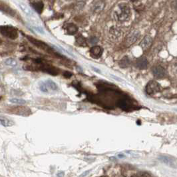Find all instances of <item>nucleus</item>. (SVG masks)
<instances>
[{
    "label": "nucleus",
    "instance_id": "obj_1",
    "mask_svg": "<svg viewBox=\"0 0 177 177\" xmlns=\"http://www.w3.org/2000/svg\"><path fill=\"white\" fill-rule=\"evenodd\" d=\"M130 10L128 5L125 3L119 4L115 10L117 19L120 22H125L130 17Z\"/></svg>",
    "mask_w": 177,
    "mask_h": 177
},
{
    "label": "nucleus",
    "instance_id": "obj_2",
    "mask_svg": "<svg viewBox=\"0 0 177 177\" xmlns=\"http://www.w3.org/2000/svg\"><path fill=\"white\" fill-rule=\"evenodd\" d=\"M1 33L6 37L11 40H15L18 37V32L14 27L11 25H2L1 26Z\"/></svg>",
    "mask_w": 177,
    "mask_h": 177
},
{
    "label": "nucleus",
    "instance_id": "obj_3",
    "mask_svg": "<svg viewBox=\"0 0 177 177\" xmlns=\"http://www.w3.org/2000/svg\"><path fill=\"white\" fill-rule=\"evenodd\" d=\"M160 89H161V87L158 83L155 81H151L147 84L145 90L148 95H152L157 93L160 91Z\"/></svg>",
    "mask_w": 177,
    "mask_h": 177
},
{
    "label": "nucleus",
    "instance_id": "obj_4",
    "mask_svg": "<svg viewBox=\"0 0 177 177\" xmlns=\"http://www.w3.org/2000/svg\"><path fill=\"white\" fill-rule=\"evenodd\" d=\"M159 160L162 162H164L165 165H167V166L172 168H176L177 165L176 160L174 159L173 157H170L168 155H161L159 157Z\"/></svg>",
    "mask_w": 177,
    "mask_h": 177
},
{
    "label": "nucleus",
    "instance_id": "obj_5",
    "mask_svg": "<svg viewBox=\"0 0 177 177\" xmlns=\"http://www.w3.org/2000/svg\"><path fill=\"white\" fill-rule=\"evenodd\" d=\"M27 38H28V40L30 41L32 43H33L34 45L37 46V47L41 48V49L47 51H50V47L47 44H45V43H43V41L36 40V39L31 37L29 36H27Z\"/></svg>",
    "mask_w": 177,
    "mask_h": 177
},
{
    "label": "nucleus",
    "instance_id": "obj_6",
    "mask_svg": "<svg viewBox=\"0 0 177 177\" xmlns=\"http://www.w3.org/2000/svg\"><path fill=\"white\" fill-rule=\"evenodd\" d=\"M153 75L155 76L156 78H163L166 75V71L164 68L161 66H156L155 67L153 68Z\"/></svg>",
    "mask_w": 177,
    "mask_h": 177
},
{
    "label": "nucleus",
    "instance_id": "obj_7",
    "mask_svg": "<svg viewBox=\"0 0 177 177\" xmlns=\"http://www.w3.org/2000/svg\"><path fill=\"white\" fill-rule=\"evenodd\" d=\"M140 36V32L137 30L132 31L130 33L128 34L127 37H126V42L128 44H133L136 42L138 40V39L139 38Z\"/></svg>",
    "mask_w": 177,
    "mask_h": 177
},
{
    "label": "nucleus",
    "instance_id": "obj_8",
    "mask_svg": "<svg viewBox=\"0 0 177 177\" xmlns=\"http://www.w3.org/2000/svg\"><path fill=\"white\" fill-rule=\"evenodd\" d=\"M152 42H153V40H152L151 37L150 35H146L142 40L140 46H141L142 50H146L151 47Z\"/></svg>",
    "mask_w": 177,
    "mask_h": 177
},
{
    "label": "nucleus",
    "instance_id": "obj_9",
    "mask_svg": "<svg viewBox=\"0 0 177 177\" xmlns=\"http://www.w3.org/2000/svg\"><path fill=\"white\" fill-rule=\"evenodd\" d=\"M136 65L137 67L140 69H146L149 65V61L146 57H141L137 59Z\"/></svg>",
    "mask_w": 177,
    "mask_h": 177
},
{
    "label": "nucleus",
    "instance_id": "obj_10",
    "mask_svg": "<svg viewBox=\"0 0 177 177\" xmlns=\"http://www.w3.org/2000/svg\"><path fill=\"white\" fill-rule=\"evenodd\" d=\"M103 52V49L99 46H94L90 49V53L91 56L95 57V58H99L102 56Z\"/></svg>",
    "mask_w": 177,
    "mask_h": 177
},
{
    "label": "nucleus",
    "instance_id": "obj_11",
    "mask_svg": "<svg viewBox=\"0 0 177 177\" xmlns=\"http://www.w3.org/2000/svg\"><path fill=\"white\" fill-rule=\"evenodd\" d=\"M31 6L38 13L42 12L43 9V3L41 1H30Z\"/></svg>",
    "mask_w": 177,
    "mask_h": 177
},
{
    "label": "nucleus",
    "instance_id": "obj_12",
    "mask_svg": "<svg viewBox=\"0 0 177 177\" xmlns=\"http://www.w3.org/2000/svg\"><path fill=\"white\" fill-rule=\"evenodd\" d=\"M65 30L69 35H74L77 32L78 28L75 24H68L65 26Z\"/></svg>",
    "mask_w": 177,
    "mask_h": 177
},
{
    "label": "nucleus",
    "instance_id": "obj_13",
    "mask_svg": "<svg viewBox=\"0 0 177 177\" xmlns=\"http://www.w3.org/2000/svg\"><path fill=\"white\" fill-rule=\"evenodd\" d=\"M105 6V3L103 1H96L95 4H93V10L96 13H99L104 9Z\"/></svg>",
    "mask_w": 177,
    "mask_h": 177
},
{
    "label": "nucleus",
    "instance_id": "obj_14",
    "mask_svg": "<svg viewBox=\"0 0 177 177\" xmlns=\"http://www.w3.org/2000/svg\"><path fill=\"white\" fill-rule=\"evenodd\" d=\"M19 5L20 8L22 9V11H24L25 14H27L28 15H31L33 14V12H32L30 8H29V7L27 5V4H25V3H24V2H19Z\"/></svg>",
    "mask_w": 177,
    "mask_h": 177
},
{
    "label": "nucleus",
    "instance_id": "obj_15",
    "mask_svg": "<svg viewBox=\"0 0 177 177\" xmlns=\"http://www.w3.org/2000/svg\"><path fill=\"white\" fill-rule=\"evenodd\" d=\"M45 83H46V84H47V85L48 87V88H49V91H57V90H58V87H57V84L53 81H52V80H51V79L46 80Z\"/></svg>",
    "mask_w": 177,
    "mask_h": 177
},
{
    "label": "nucleus",
    "instance_id": "obj_16",
    "mask_svg": "<svg viewBox=\"0 0 177 177\" xmlns=\"http://www.w3.org/2000/svg\"><path fill=\"white\" fill-rule=\"evenodd\" d=\"M0 121H1V125H3V126H11L13 125V122L12 121H11L10 119H9L6 117L1 116V118H0Z\"/></svg>",
    "mask_w": 177,
    "mask_h": 177
},
{
    "label": "nucleus",
    "instance_id": "obj_17",
    "mask_svg": "<svg viewBox=\"0 0 177 177\" xmlns=\"http://www.w3.org/2000/svg\"><path fill=\"white\" fill-rule=\"evenodd\" d=\"M130 61L127 57H123L119 62V65L122 68H126L130 65Z\"/></svg>",
    "mask_w": 177,
    "mask_h": 177
},
{
    "label": "nucleus",
    "instance_id": "obj_18",
    "mask_svg": "<svg viewBox=\"0 0 177 177\" xmlns=\"http://www.w3.org/2000/svg\"><path fill=\"white\" fill-rule=\"evenodd\" d=\"M4 63H5V65L10 67H15L17 65V61L12 58H9L8 59H6L5 62H4Z\"/></svg>",
    "mask_w": 177,
    "mask_h": 177
},
{
    "label": "nucleus",
    "instance_id": "obj_19",
    "mask_svg": "<svg viewBox=\"0 0 177 177\" xmlns=\"http://www.w3.org/2000/svg\"><path fill=\"white\" fill-rule=\"evenodd\" d=\"M10 102L12 103H15V104H19V105H24L26 103L24 99H18V98H13L10 99Z\"/></svg>",
    "mask_w": 177,
    "mask_h": 177
},
{
    "label": "nucleus",
    "instance_id": "obj_20",
    "mask_svg": "<svg viewBox=\"0 0 177 177\" xmlns=\"http://www.w3.org/2000/svg\"><path fill=\"white\" fill-rule=\"evenodd\" d=\"M40 89L41 91L43 92V93H49V89L48 88L45 81H43L40 84Z\"/></svg>",
    "mask_w": 177,
    "mask_h": 177
},
{
    "label": "nucleus",
    "instance_id": "obj_21",
    "mask_svg": "<svg viewBox=\"0 0 177 177\" xmlns=\"http://www.w3.org/2000/svg\"><path fill=\"white\" fill-rule=\"evenodd\" d=\"M76 41H77L78 44L81 46H86V40L83 36H78L76 38Z\"/></svg>",
    "mask_w": 177,
    "mask_h": 177
},
{
    "label": "nucleus",
    "instance_id": "obj_22",
    "mask_svg": "<svg viewBox=\"0 0 177 177\" xmlns=\"http://www.w3.org/2000/svg\"><path fill=\"white\" fill-rule=\"evenodd\" d=\"M136 177H151L150 174L149 173V172H144V171H141L137 172L136 174V175H135Z\"/></svg>",
    "mask_w": 177,
    "mask_h": 177
},
{
    "label": "nucleus",
    "instance_id": "obj_23",
    "mask_svg": "<svg viewBox=\"0 0 177 177\" xmlns=\"http://www.w3.org/2000/svg\"><path fill=\"white\" fill-rule=\"evenodd\" d=\"M91 171H85V172H83V173L82 174H81V175L79 176V177H85V176H86L87 174H88L89 173V172H90Z\"/></svg>",
    "mask_w": 177,
    "mask_h": 177
},
{
    "label": "nucleus",
    "instance_id": "obj_24",
    "mask_svg": "<svg viewBox=\"0 0 177 177\" xmlns=\"http://www.w3.org/2000/svg\"><path fill=\"white\" fill-rule=\"evenodd\" d=\"M97 39H96L95 37H93V38H91V43H96L97 42Z\"/></svg>",
    "mask_w": 177,
    "mask_h": 177
},
{
    "label": "nucleus",
    "instance_id": "obj_25",
    "mask_svg": "<svg viewBox=\"0 0 177 177\" xmlns=\"http://www.w3.org/2000/svg\"><path fill=\"white\" fill-rule=\"evenodd\" d=\"M172 6H174V8L175 10H177V1H172Z\"/></svg>",
    "mask_w": 177,
    "mask_h": 177
},
{
    "label": "nucleus",
    "instance_id": "obj_26",
    "mask_svg": "<svg viewBox=\"0 0 177 177\" xmlns=\"http://www.w3.org/2000/svg\"><path fill=\"white\" fill-rule=\"evenodd\" d=\"M176 111H177V109H176Z\"/></svg>",
    "mask_w": 177,
    "mask_h": 177
}]
</instances>
